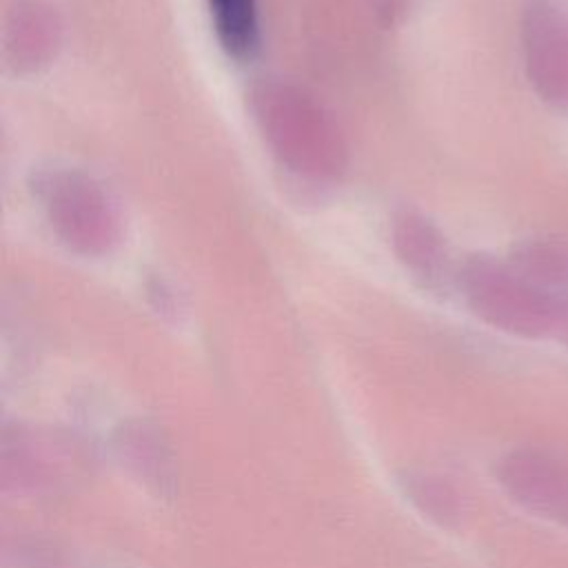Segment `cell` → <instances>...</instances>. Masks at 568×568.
<instances>
[{
	"instance_id": "obj_1",
	"label": "cell",
	"mask_w": 568,
	"mask_h": 568,
	"mask_svg": "<svg viewBox=\"0 0 568 568\" xmlns=\"http://www.w3.org/2000/svg\"><path fill=\"white\" fill-rule=\"evenodd\" d=\"M248 102L260 133L286 171L311 184H333L344 175L346 142L313 95L286 80H262Z\"/></svg>"
},
{
	"instance_id": "obj_2",
	"label": "cell",
	"mask_w": 568,
	"mask_h": 568,
	"mask_svg": "<svg viewBox=\"0 0 568 568\" xmlns=\"http://www.w3.org/2000/svg\"><path fill=\"white\" fill-rule=\"evenodd\" d=\"M44 215L71 251L106 255L122 240V215L113 195L91 175L75 169H44L31 180Z\"/></svg>"
},
{
	"instance_id": "obj_3",
	"label": "cell",
	"mask_w": 568,
	"mask_h": 568,
	"mask_svg": "<svg viewBox=\"0 0 568 568\" xmlns=\"http://www.w3.org/2000/svg\"><path fill=\"white\" fill-rule=\"evenodd\" d=\"M457 280L468 304L506 331L539 335L564 315L552 293L524 277L510 262L473 255L462 264Z\"/></svg>"
},
{
	"instance_id": "obj_4",
	"label": "cell",
	"mask_w": 568,
	"mask_h": 568,
	"mask_svg": "<svg viewBox=\"0 0 568 568\" xmlns=\"http://www.w3.org/2000/svg\"><path fill=\"white\" fill-rule=\"evenodd\" d=\"M526 73L537 95L568 109V13L552 2L528 4L521 22Z\"/></svg>"
},
{
	"instance_id": "obj_5",
	"label": "cell",
	"mask_w": 568,
	"mask_h": 568,
	"mask_svg": "<svg viewBox=\"0 0 568 568\" xmlns=\"http://www.w3.org/2000/svg\"><path fill=\"white\" fill-rule=\"evenodd\" d=\"M62 44V22L42 0H20L7 16L2 53L16 73H38L49 67Z\"/></svg>"
},
{
	"instance_id": "obj_6",
	"label": "cell",
	"mask_w": 568,
	"mask_h": 568,
	"mask_svg": "<svg viewBox=\"0 0 568 568\" xmlns=\"http://www.w3.org/2000/svg\"><path fill=\"white\" fill-rule=\"evenodd\" d=\"M393 246L406 271L422 284H442L448 277V248L437 226L419 213L404 211L393 222Z\"/></svg>"
},
{
	"instance_id": "obj_7",
	"label": "cell",
	"mask_w": 568,
	"mask_h": 568,
	"mask_svg": "<svg viewBox=\"0 0 568 568\" xmlns=\"http://www.w3.org/2000/svg\"><path fill=\"white\" fill-rule=\"evenodd\" d=\"M215 33L229 55L244 60L260 47L257 0H209Z\"/></svg>"
},
{
	"instance_id": "obj_8",
	"label": "cell",
	"mask_w": 568,
	"mask_h": 568,
	"mask_svg": "<svg viewBox=\"0 0 568 568\" xmlns=\"http://www.w3.org/2000/svg\"><path fill=\"white\" fill-rule=\"evenodd\" d=\"M510 264L537 286L550 291L557 286H568V244L555 240H528L521 242L513 255Z\"/></svg>"
},
{
	"instance_id": "obj_9",
	"label": "cell",
	"mask_w": 568,
	"mask_h": 568,
	"mask_svg": "<svg viewBox=\"0 0 568 568\" xmlns=\"http://www.w3.org/2000/svg\"><path fill=\"white\" fill-rule=\"evenodd\" d=\"M566 326H568V313H566Z\"/></svg>"
}]
</instances>
